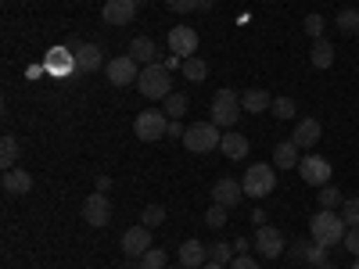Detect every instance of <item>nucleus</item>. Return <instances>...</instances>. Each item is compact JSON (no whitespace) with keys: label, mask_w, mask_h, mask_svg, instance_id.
Here are the masks:
<instances>
[{"label":"nucleus","mask_w":359,"mask_h":269,"mask_svg":"<svg viewBox=\"0 0 359 269\" xmlns=\"http://www.w3.org/2000/svg\"><path fill=\"white\" fill-rule=\"evenodd\" d=\"M140 269H165V248H147L140 255Z\"/></svg>","instance_id":"30"},{"label":"nucleus","mask_w":359,"mask_h":269,"mask_svg":"<svg viewBox=\"0 0 359 269\" xmlns=\"http://www.w3.org/2000/svg\"><path fill=\"white\" fill-rule=\"evenodd\" d=\"M255 251H259L262 258H280V251H284V233H280L277 226H259V230H255Z\"/></svg>","instance_id":"10"},{"label":"nucleus","mask_w":359,"mask_h":269,"mask_svg":"<svg viewBox=\"0 0 359 269\" xmlns=\"http://www.w3.org/2000/svg\"><path fill=\"white\" fill-rule=\"evenodd\" d=\"M345 251L352 255V258H359V226H348V233H345Z\"/></svg>","instance_id":"37"},{"label":"nucleus","mask_w":359,"mask_h":269,"mask_svg":"<svg viewBox=\"0 0 359 269\" xmlns=\"http://www.w3.org/2000/svg\"><path fill=\"white\" fill-rule=\"evenodd\" d=\"M320 137H323V126L316 123V118H302V123L294 126V133H291V140L302 147V151H313V147L320 144Z\"/></svg>","instance_id":"16"},{"label":"nucleus","mask_w":359,"mask_h":269,"mask_svg":"<svg viewBox=\"0 0 359 269\" xmlns=\"http://www.w3.org/2000/svg\"><path fill=\"white\" fill-rule=\"evenodd\" d=\"M338 29H341V33H359V11H355V8L341 11V15H338Z\"/></svg>","instance_id":"35"},{"label":"nucleus","mask_w":359,"mask_h":269,"mask_svg":"<svg viewBox=\"0 0 359 269\" xmlns=\"http://www.w3.org/2000/svg\"><path fill=\"white\" fill-rule=\"evenodd\" d=\"M165 269H184V265H165Z\"/></svg>","instance_id":"45"},{"label":"nucleus","mask_w":359,"mask_h":269,"mask_svg":"<svg viewBox=\"0 0 359 269\" xmlns=\"http://www.w3.org/2000/svg\"><path fill=\"white\" fill-rule=\"evenodd\" d=\"M0 165H4V172L8 169H18V140L11 133L0 137Z\"/></svg>","instance_id":"25"},{"label":"nucleus","mask_w":359,"mask_h":269,"mask_svg":"<svg viewBox=\"0 0 359 269\" xmlns=\"http://www.w3.org/2000/svg\"><path fill=\"white\" fill-rule=\"evenodd\" d=\"M208 258L219 262V265H230V262H233V248H230L226 241H216L212 248H208Z\"/></svg>","instance_id":"32"},{"label":"nucleus","mask_w":359,"mask_h":269,"mask_svg":"<svg viewBox=\"0 0 359 269\" xmlns=\"http://www.w3.org/2000/svg\"><path fill=\"white\" fill-rule=\"evenodd\" d=\"M309 62H313L316 69H331V65H334V43H331V40H313Z\"/></svg>","instance_id":"23"},{"label":"nucleus","mask_w":359,"mask_h":269,"mask_svg":"<svg viewBox=\"0 0 359 269\" xmlns=\"http://www.w3.org/2000/svg\"><path fill=\"white\" fill-rule=\"evenodd\" d=\"M169 50L176 54V57H194V50H198V33L191 25H172L169 29Z\"/></svg>","instance_id":"11"},{"label":"nucleus","mask_w":359,"mask_h":269,"mask_svg":"<svg viewBox=\"0 0 359 269\" xmlns=\"http://www.w3.org/2000/svg\"><path fill=\"white\" fill-rule=\"evenodd\" d=\"M269 111H273L277 118H294L298 104H294L291 97H273V104H269Z\"/></svg>","instance_id":"33"},{"label":"nucleus","mask_w":359,"mask_h":269,"mask_svg":"<svg viewBox=\"0 0 359 269\" xmlns=\"http://www.w3.org/2000/svg\"><path fill=\"white\" fill-rule=\"evenodd\" d=\"M133 130H137V137L147 140V144H151V140H162V137L169 133V115L158 111V108H144V111L137 115Z\"/></svg>","instance_id":"6"},{"label":"nucleus","mask_w":359,"mask_h":269,"mask_svg":"<svg viewBox=\"0 0 359 269\" xmlns=\"http://www.w3.org/2000/svg\"><path fill=\"white\" fill-rule=\"evenodd\" d=\"M97 191H101V194L111 191V176H97Z\"/></svg>","instance_id":"41"},{"label":"nucleus","mask_w":359,"mask_h":269,"mask_svg":"<svg viewBox=\"0 0 359 269\" xmlns=\"http://www.w3.org/2000/svg\"><path fill=\"white\" fill-rule=\"evenodd\" d=\"M323 25H327L323 15H309V18H306V33H309L313 40H323Z\"/></svg>","instance_id":"36"},{"label":"nucleus","mask_w":359,"mask_h":269,"mask_svg":"<svg viewBox=\"0 0 359 269\" xmlns=\"http://www.w3.org/2000/svg\"><path fill=\"white\" fill-rule=\"evenodd\" d=\"M316 201H320V208H334V212H338V208H341V194H338V187H320V194H316Z\"/></svg>","instance_id":"29"},{"label":"nucleus","mask_w":359,"mask_h":269,"mask_svg":"<svg viewBox=\"0 0 359 269\" xmlns=\"http://www.w3.org/2000/svg\"><path fill=\"white\" fill-rule=\"evenodd\" d=\"M338 216L345 219V226H359V198H345Z\"/></svg>","instance_id":"31"},{"label":"nucleus","mask_w":359,"mask_h":269,"mask_svg":"<svg viewBox=\"0 0 359 269\" xmlns=\"http://www.w3.org/2000/svg\"><path fill=\"white\" fill-rule=\"evenodd\" d=\"M43 69H47L50 76H72V72H79L72 47H54V50L43 57Z\"/></svg>","instance_id":"13"},{"label":"nucleus","mask_w":359,"mask_h":269,"mask_svg":"<svg viewBox=\"0 0 359 269\" xmlns=\"http://www.w3.org/2000/svg\"><path fill=\"white\" fill-rule=\"evenodd\" d=\"M29 191H33V176H29L25 169H8V172H4V194L22 198V194H29Z\"/></svg>","instance_id":"19"},{"label":"nucleus","mask_w":359,"mask_h":269,"mask_svg":"<svg viewBox=\"0 0 359 269\" xmlns=\"http://www.w3.org/2000/svg\"><path fill=\"white\" fill-rule=\"evenodd\" d=\"M230 269H262L252 255H233V262H230Z\"/></svg>","instance_id":"40"},{"label":"nucleus","mask_w":359,"mask_h":269,"mask_svg":"<svg viewBox=\"0 0 359 269\" xmlns=\"http://www.w3.org/2000/svg\"><path fill=\"white\" fill-rule=\"evenodd\" d=\"M298 176H302L309 187H323L327 179H331V162H327L323 155H302V162H298Z\"/></svg>","instance_id":"7"},{"label":"nucleus","mask_w":359,"mask_h":269,"mask_svg":"<svg viewBox=\"0 0 359 269\" xmlns=\"http://www.w3.org/2000/svg\"><path fill=\"white\" fill-rule=\"evenodd\" d=\"M241 198H245V187H241V179H230V176H223L219 184L212 187V201H216V205H223V208H233V205H241Z\"/></svg>","instance_id":"14"},{"label":"nucleus","mask_w":359,"mask_h":269,"mask_svg":"<svg viewBox=\"0 0 359 269\" xmlns=\"http://www.w3.org/2000/svg\"><path fill=\"white\" fill-rule=\"evenodd\" d=\"M269 104H273V97L266 94V90H248V94H241V108L259 115V111H269Z\"/></svg>","instance_id":"24"},{"label":"nucleus","mask_w":359,"mask_h":269,"mask_svg":"<svg viewBox=\"0 0 359 269\" xmlns=\"http://www.w3.org/2000/svg\"><path fill=\"white\" fill-rule=\"evenodd\" d=\"M140 223H144L147 230L165 226V208H162V205H147V208H144V216H140Z\"/></svg>","instance_id":"28"},{"label":"nucleus","mask_w":359,"mask_h":269,"mask_svg":"<svg viewBox=\"0 0 359 269\" xmlns=\"http://www.w3.org/2000/svg\"><path fill=\"white\" fill-rule=\"evenodd\" d=\"M219 147H223V155H226L230 162H241V158L248 155V137H245V133H223Z\"/></svg>","instance_id":"21"},{"label":"nucleus","mask_w":359,"mask_h":269,"mask_svg":"<svg viewBox=\"0 0 359 269\" xmlns=\"http://www.w3.org/2000/svg\"><path fill=\"white\" fill-rule=\"evenodd\" d=\"M201 269H223V265H219V262H212V258H208V262H205Z\"/></svg>","instance_id":"42"},{"label":"nucleus","mask_w":359,"mask_h":269,"mask_svg":"<svg viewBox=\"0 0 359 269\" xmlns=\"http://www.w3.org/2000/svg\"><path fill=\"white\" fill-rule=\"evenodd\" d=\"M241 187H245V194H252V198L273 194V187H277V169H273V165H262V162H259V165H248Z\"/></svg>","instance_id":"5"},{"label":"nucleus","mask_w":359,"mask_h":269,"mask_svg":"<svg viewBox=\"0 0 359 269\" xmlns=\"http://www.w3.org/2000/svg\"><path fill=\"white\" fill-rule=\"evenodd\" d=\"M184 79H191V83H205V76H208V65L201 62V57L194 54V57H184Z\"/></svg>","instance_id":"26"},{"label":"nucleus","mask_w":359,"mask_h":269,"mask_svg":"<svg viewBox=\"0 0 359 269\" xmlns=\"http://www.w3.org/2000/svg\"><path fill=\"white\" fill-rule=\"evenodd\" d=\"M72 54H76V69L79 72H97L104 65V54L97 43H72Z\"/></svg>","instance_id":"15"},{"label":"nucleus","mask_w":359,"mask_h":269,"mask_svg":"<svg viewBox=\"0 0 359 269\" xmlns=\"http://www.w3.org/2000/svg\"><path fill=\"white\" fill-rule=\"evenodd\" d=\"M104 22L108 25H126V22H133V15H137V4L133 0H104Z\"/></svg>","instance_id":"17"},{"label":"nucleus","mask_w":359,"mask_h":269,"mask_svg":"<svg viewBox=\"0 0 359 269\" xmlns=\"http://www.w3.org/2000/svg\"><path fill=\"white\" fill-rule=\"evenodd\" d=\"M118 244H123V255L126 258H140L147 248H151V230H147V226H130Z\"/></svg>","instance_id":"12"},{"label":"nucleus","mask_w":359,"mask_h":269,"mask_svg":"<svg viewBox=\"0 0 359 269\" xmlns=\"http://www.w3.org/2000/svg\"><path fill=\"white\" fill-rule=\"evenodd\" d=\"M137 90L147 97V101H165L172 94V79H169V69L162 62L155 65H144L140 69V79H137Z\"/></svg>","instance_id":"2"},{"label":"nucleus","mask_w":359,"mask_h":269,"mask_svg":"<svg viewBox=\"0 0 359 269\" xmlns=\"http://www.w3.org/2000/svg\"><path fill=\"white\" fill-rule=\"evenodd\" d=\"M140 79V69H137V62L130 54H123V57H111L108 62V83L111 86H130V83H137Z\"/></svg>","instance_id":"9"},{"label":"nucleus","mask_w":359,"mask_h":269,"mask_svg":"<svg viewBox=\"0 0 359 269\" xmlns=\"http://www.w3.org/2000/svg\"><path fill=\"white\" fill-rule=\"evenodd\" d=\"M302 147H298L294 140H284V144H277L273 147V165H280V169H298V162H302Z\"/></svg>","instance_id":"20"},{"label":"nucleus","mask_w":359,"mask_h":269,"mask_svg":"<svg viewBox=\"0 0 359 269\" xmlns=\"http://www.w3.org/2000/svg\"><path fill=\"white\" fill-rule=\"evenodd\" d=\"M187 108H191V101H187L184 94H169V97H165V115H169V118H184Z\"/></svg>","instance_id":"27"},{"label":"nucleus","mask_w":359,"mask_h":269,"mask_svg":"<svg viewBox=\"0 0 359 269\" xmlns=\"http://www.w3.org/2000/svg\"><path fill=\"white\" fill-rule=\"evenodd\" d=\"M165 8H169V11H176V15H187V11H194V8H198V0H165Z\"/></svg>","instance_id":"39"},{"label":"nucleus","mask_w":359,"mask_h":269,"mask_svg":"<svg viewBox=\"0 0 359 269\" xmlns=\"http://www.w3.org/2000/svg\"><path fill=\"white\" fill-rule=\"evenodd\" d=\"M313 269H334L331 262H320V265H313Z\"/></svg>","instance_id":"43"},{"label":"nucleus","mask_w":359,"mask_h":269,"mask_svg":"<svg viewBox=\"0 0 359 269\" xmlns=\"http://www.w3.org/2000/svg\"><path fill=\"white\" fill-rule=\"evenodd\" d=\"M208 111H212V118H208V123H216L219 130H223V126H233L237 118H241V97H237L233 90L223 86L219 94L212 97V108H208Z\"/></svg>","instance_id":"4"},{"label":"nucleus","mask_w":359,"mask_h":269,"mask_svg":"<svg viewBox=\"0 0 359 269\" xmlns=\"http://www.w3.org/2000/svg\"><path fill=\"white\" fill-rule=\"evenodd\" d=\"M130 57H133L137 65H155L158 50H155V43L147 40V36H137V40H130Z\"/></svg>","instance_id":"22"},{"label":"nucleus","mask_w":359,"mask_h":269,"mask_svg":"<svg viewBox=\"0 0 359 269\" xmlns=\"http://www.w3.org/2000/svg\"><path fill=\"white\" fill-rule=\"evenodd\" d=\"M306 258H309L313 265H320V262H327V248L313 241V244H306Z\"/></svg>","instance_id":"38"},{"label":"nucleus","mask_w":359,"mask_h":269,"mask_svg":"<svg viewBox=\"0 0 359 269\" xmlns=\"http://www.w3.org/2000/svg\"><path fill=\"white\" fill-rule=\"evenodd\" d=\"M219 140H223V130H219L216 123H194V126H187V133H184V147H187L191 155L216 151Z\"/></svg>","instance_id":"3"},{"label":"nucleus","mask_w":359,"mask_h":269,"mask_svg":"<svg viewBox=\"0 0 359 269\" xmlns=\"http://www.w3.org/2000/svg\"><path fill=\"white\" fill-rule=\"evenodd\" d=\"M180 265H184V269H201L205 262H208V248L198 241V237H194V241H184V244H180Z\"/></svg>","instance_id":"18"},{"label":"nucleus","mask_w":359,"mask_h":269,"mask_svg":"<svg viewBox=\"0 0 359 269\" xmlns=\"http://www.w3.org/2000/svg\"><path fill=\"white\" fill-rule=\"evenodd\" d=\"M352 269H359V258H355V262H352Z\"/></svg>","instance_id":"46"},{"label":"nucleus","mask_w":359,"mask_h":269,"mask_svg":"<svg viewBox=\"0 0 359 269\" xmlns=\"http://www.w3.org/2000/svg\"><path fill=\"white\" fill-rule=\"evenodd\" d=\"M309 233H313V241H316V244L334 248V244H341V241H345L348 226H345V219L334 212V208H320V212L309 219Z\"/></svg>","instance_id":"1"},{"label":"nucleus","mask_w":359,"mask_h":269,"mask_svg":"<svg viewBox=\"0 0 359 269\" xmlns=\"http://www.w3.org/2000/svg\"><path fill=\"white\" fill-rule=\"evenodd\" d=\"M205 226H212V230H223V226H226V208L212 201V208H208V212H205Z\"/></svg>","instance_id":"34"},{"label":"nucleus","mask_w":359,"mask_h":269,"mask_svg":"<svg viewBox=\"0 0 359 269\" xmlns=\"http://www.w3.org/2000/svg\"><path fill=\"white\" fill-rule=\"evenodd\" d=\"M108 219H111V201H108V194H86V201H83V223H90V226H108Z\"/></svg>","instance_id":"8"},{"label":"nucleus","mask_w":359,"mask_h":269,"mask_svg":"<svg viewBox=\"0 0 359 269\" xmlns=\"http://www.w3.org/2000/svg\"><path fill=\"white\" fill-rule=\"evenodd\" d=\"M133 4H137V8H140V4H147V0H133Z\"/></svg>","instance_id":"44"}]
</instances>
